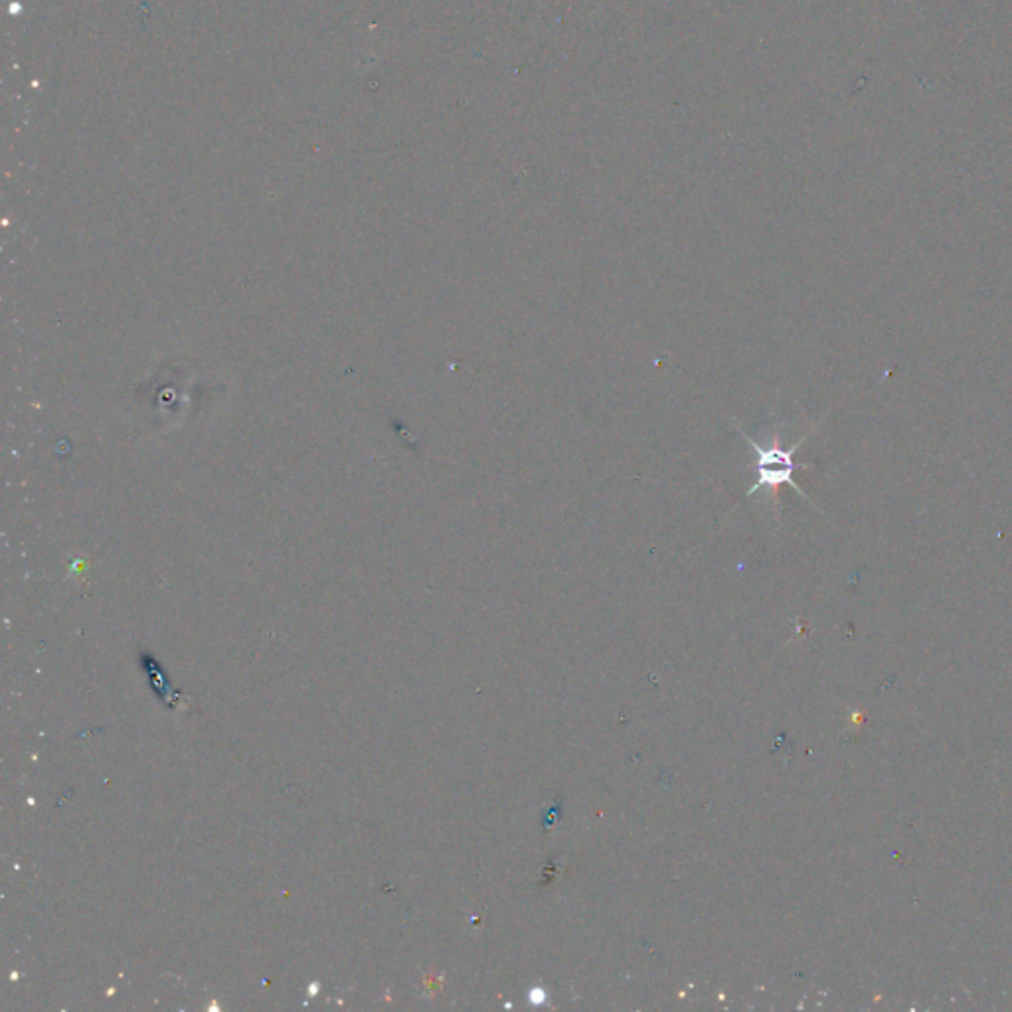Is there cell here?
<instances>
[{"label":"cell","mask_w":1012,"mask_h":1012,"mask_svg":"<svg viewBox=\"0 0 1012 1012\" xmlns=\"http://www.w3.org/2000/svg\"><path fill=\"white\" fill-rule=\"evenodd\" d=\"M738 429H740V436L744 437V441L753 449L755 453V471H758V480L751 485L750 489L746 490L744 499L751 497L753 492H758L760 489H767V492L772 495L773 511H775V516L779 521V490L784 485H789L794 487L805 501L815 504L807 497L805 490L801 489L797 483L794 480L795 468L801 467L805 468L809 465H797L794 461V455L797 453V449L805 443V437H801L797 443L785 449L782 446V432H784V424L777 422V424L772 427V439L767 446H760L758 441H753L741 425L738 424Z\"/></svg>","instance_id":"cell-1"}]
</instances>
